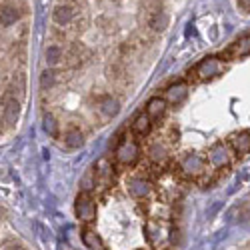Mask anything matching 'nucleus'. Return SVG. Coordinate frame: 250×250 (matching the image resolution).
<instances>
[{
  "label": "nucleus",
  "mask_w": 250,
  "mask_h": 250,
  "mask_svg": "<svg viewBox=\"0 0 250 250\" xmlns=\"http://www.w3.org/2000/svg\"><path fill=\"white\" fill-rule=\"evenodd\" d=\"M18 116H20V100L8 88L2 98V120L6 122V126H14L18 122Z\"/></svg>",
  "instance_id": "1"
},
{
  "label": "nucleus",
  "mask_w": 250,
  "mask_h": 250,
  "mask_svg": "<svg viewBox=\"0 0 250 250\" xmlns=\"http://www.w3.org/2000/svg\"><path fill=\"white\" fill-rule=\"evenodd\" d=\"M74 210H76V216L82 222H92L96 218V206H94V200L90 198L88 192L78 194L76 204H74Z\"/></svg>",
  "instance_id": "2"
},
{
  "label": "nucleus",
  "mask_w": 250,
  "mask_h": 250,
  "mask_svg": "<svg viewBox=\"0 0 250 250\" xmlns=\"http://www.w3.org/2000/svg\"><path fill=\"white\" fill-rule=\"evenodd\" d=\"M138 154H140V150H138V144H136L134 140H124L120 146L116 148V160H118L122 166L134 164V162L138 160Z\"/></svg>",
  "instance_id": "3"
},
{
  "label": "nucleus",
  "mask_w": 250,
  "mask_h": 250,
  "mask_svg": "<svg viewBox=\"0 0 250 250\" xmlns=\"http://www.w3.org/2000/svg\"><path fill=\"white\" fill-rule=\"evenodd\" d=\"M180 170L184 174H192V176H202L206 172V162L202 156L198 154H188L184 156L182 162H180Z\"/></svg>",
  "instance_id": "4"
},
{
  "label": "nucleus",
  "mask_w": 250,
  "mask_h": 250,
  "mask_svg": "<svg viewBox=\"0 0 250 250\" xmlns=\"http://www.w3.org/2000/svg\"><path fill=\"white\" fill-rule=\"evenodd\" d=\"M206 160L210 162L214 168H224V166L230 162V156H228V148L224 146L222 142H218V144H214V146L208 150V154H206Z\"/></svg>",
  "instance_id": "5"
},
{
  "label": "nucleus",
  "mask_w": 250,
  "mask_h": 250,
  "mask_svg": "<svg viewBox=\"0 0 250 250\" xmlns=\"http://www.w3.org/2000/svg\"><path fill=\"white\" fill-rule=\"evenodd\" d=\"M220 70H222V64H220L218 58H204L196 66L198 78H212V76L220 74Z\"/></svg>",
  "instance_id": "6"
},
{
  "label": "nucleus",
  "mask_w": 250,
  "mask_h": 250,
  "mask_svg": "<svg viewBox=\"0 0 250 250\" xmlns=\"http://www.w3.org/2000/svg\"><path fill=\"white\" fill-rule=\"evenodd\" d=\"M128 192H130L132 198H138V200L140 198H146L150 194V182L146 178L136 176V178H132L128 182Z\"/></svg>",
  "instance_id": "7"
},
{
  "label": "nucleus",
  "mask_w": 250,
  "mask_h": 250,
  "mask_svg": "<svg viewBox=\"0 0 250 250\" xmlns=\"http://www.w3.org/2000/svg\"><path fill=\"white\" fill-rule=\"evenodd\" d=\"M52 18L58 26H68L74 20V8L70 4H58L52 10Z\"/></svg>",
  "instance_id": "8"
},
{
  "label": "nucleus",
  "mask_w": 250,
  "mask_h": 250,
  "mask_svg": "<svg viewBox=\"0 0 250 250\" xmlns=\"http://www.w3.org/2000/svg\"><path fill=\"white\" fill-rule=\"evenodd\" d=\"M82 144H84V134H82V130L76 128V126H70V128L64 132V146L76 150V148L82 146Z\"/></svg>",
  "instance_id": "9"
},
{
  "label": "nucleus",
  "mask_w": 250,
  "mask_h": 250,
  "mask_svg": "<svg viewBox=\"0 0 250 250\" xmlns=\"http://www.w3.org/2000/svg\"><path fill=\"white\" fill-rule=\"evenodd\" d=\"M186 94H188V86L184 84V82H178V84H172L168 90H166V102H170V104H180Z\"/></svg>",
  "instance_id": "10"
},
{
  "label": "nucleus",
  "mask_w": 250,
  "mask_h": 250,
  "mask_svg": "<svg viewBox=\"0 0 250 250\" xmlns=\"http://www.w3.org/2000/svg\"><path fill=\"white\" fill-rule=\"evenodd\" d=\"M166 110V100L164 98H152L146 104V116L150 120H158Z\"/></svg>",
  "instance_id": "11"
},
{
  "label": "nucleus",
  "mask_w": 250,
  "mask_h": 250,
  "mask_svg": "<svg viewBox=\"0 0 250 250\" xmlns=\"http://www.w3.org/2000/svg\"><path fill=\"white\" fill-rule=\"evenodd\" d=\"M230 144L238 154H246L250 152V134L248 132H240V134H232L230 136Z\"/></svg>",
  "instance_id": "12"
},
{
  "label": "nucleus",
  "mask_w": 250,
  "mask_h": 250,
  "mask_svg": "<svg viewBox=\"0 0 250 250\" xmlns=\"http://www.w3.org/2000/svg\"><path fill=\"white\" fill-rule=\"evenodd\" d=\"M148 26L152 28V30H156V32H160V30H164L166 26H168V16H166V12L164 10H154L152 14H150V18H148Z\"/></svg>",
  "instance_id": "13"
},
{
  "label": "nucleus",
  "mask_w": 250,
  "mask_h": 250,
  "mask_svg": "<svg viewBox=\"0 0 250 250\" xmlns=\"http://www.w3.org/2000/svg\"><path fill=\"white\" fill-rule=\"evenodd\" d=\"M20 18L16 6H0V26H12Z\"/></svg>",
  "instance_id": "14"
},
{
  "label": "nucleus",
  "mask_w": 250,
  "mask_h": 250,
  "mask_svg": "<svg viewBox=\"0 0 250 250\" xmlns=\"http://www.w3.org/2000/svg\"><path fill=\"white\" fill-rule=\"evenodd\" d=\"M100 110H102V114H104V116L112 118V116H116V114H118L120 104H118V100H116V98H112V96H104V98L100 100Z\"/></svg>",
  "instance_id": "15"
},
{
  "label": "nucleus",
  "mask_w": 250,
  "mask_h": 250,
  "mask_svg": "<svg viewBox=\"0 0 250 250\" xmlns=\"http://www.w3.org/2000/svg\"><path fill=\"white\" fill-rule=\"evenodd\" d=\"M152 128V120L146 116V114H140L136 116V120L132 122V130L138 134V136H146Z\"/></svg>",
  "instance_id": "16"
},
{
  "label": "nucleus",
  "mask_w": 250,
  "mask_h": 250,
  "mask_svg": "<svg viewBox=\"0 0 250 250\" xmlns=\"http://www.w3.org/2000/svg\"><path fill=\"white\" fill-rule=\"evenodd\" d=\"M228 54H230V56H234V58H240V56H246V54H250V36L236 40V42L230 46V50H228Z\"/></svg>",
  "instance_id": "17"
},
{
  "label": "nucleus",
  "mask_w": 250,
  "mask_h": 250,
  "mask_svg": "<svg viewBox=\"0 0 250 250\" xmlns=\"http://www.w3.org/2000/svg\"><path fill=\"white\" fill-rule=\"evenodd\" d=\"M44 56H46V64L48 66H56V64H60V62L64 60V50H62L60 46H56V44H52V46L46 48Z\"/></svg>",
  "instance_id": "18"
},
{
  "label": "nucleus",
  "mask_w": 250,
  "mask_h": 250,
  "mask_svg": "<svg viewBox=\"0 0 250 250\" xmlns=\"http://www.w3.org/2000/svg\"><path fill=\"white\" fill-rule=\"evenodd\" d=\"M144 232H146V238L150 244H154V246L158 244V240H160V224L158 222L148 220L146 226H144Z\"/></svg>",
  "instance_id": "19"
},
{
  "label": "nucleus",
  "mask_w": 250,
  "mask_h": 250,
  "mask_svg": "<svg viewBox=\"0 0 250 250\" xmlns=\"http://www.w3.org/2000/svg\"><path fill=\"white\" fill-rule=\"evenodd\" d=\"M82 242H84L90 250H98V248L102 246V242H100L98 234H96V232H92L90 228H84V230H82Z\"/></svg>",
  "instance_id": "20"
},
{
  "label": "nucleus",
  "mask_w": 250,
  "mask_h": 250,
  "mask_svg": "<svg viewBox=\"0 0 250 250\" xmlns=\"http://www.w3.org/2000/svg\"><path fill=\"white\" fill-rule=\"evenodd\" d=\"M96 170L94 168H90L86 174H84V178H82V182H80V186H82V192H90L94 186H96Z\"/></svg>",
  "instance_id": "21"
},
{
  "label": "nucleus",
  "mask_w": 250,
  "mask_h": 250,
  "mask_svg": "<svg viewBox=\"0 0 250 250\" xmlns=\"http://www.w3.org/2000/svg\"><path fill=\"white\" fill-rule=\"evenodd\" d=\"M42 126H44V132L48 134V136H58V122H56V118L52 116V114H46L44 116V120H42Z\"/></svg>",
  "instance_id": "22"
},
{
  "label": "nucleus",
  "mask_w": 250,
  "mask_h": 250,
  "mask_svg": "<svg viewBox=\"0 0 250 250\" xmlns=\"http://www.w3.org/2000/svg\"><path fill=\"white\" fill-rule=\"evenodd\" d=\"M54 84H56V72L54 70L42 72V76H40V86H42L44 90H50Z\"/></svg>",
  "instance_id": "23"
},
{
  "label": "nucleus",
  "mask_w": 250,
  "mask_h": 250,
  "mask_svg": "<svg viewBox=\"0 0 250 250\" xmlns=\"http://www.w3.org/2000/svg\"><path fill=\"white\" fill-rule=\"evenodd\" d=\"M150 158H152L154 162H160V160L166 158V150L160 146V144H154V146L150 148Z\"/></svg>",
  "instance_id": "24"
},
{
  "label": "nucleus",
  "mask_w": 250,
  "mask_h": 250,
  "mask_svg": "<svg viewBox=\"0 0 250 250\" xmlns=\"http://www.w3.org/2000/svg\"><path fill=\"white\" fill-rule=\"evenodd\" d=\"M122 74H124L122 66H118V64H110V66H108V76H110V78L118 80V78H122Z\"/></svg>",
  "instance_id": "25"
},
{
  "label": "nucleus",
  "mask_w": 250,
  "mask_h": 250,
  "mask_svg": "<svg viewBox=\"0 0 250 250\" xmlns=\"http://www.w3.org/2000/svg\"><path fill=\"white\" fill-rule=\"evenodd\" d=\"M4 250H26L22 244H16V242H12V244H8V246H4Z\"/></svg>",
  "instance_id": "26"
},
{
  "label": "nucleus",
  "mask_w": 250,
  "mask_h": 250,
  "mask_svg": "<svg viewBox=\"0 0 250 250\" xmlns=\"http://www.w3.org/2000/svg\"><path fill=\"white\" fill-rule=\"evenodd\" d=\"M0 214H2V212H0Z\"/></svg>",
  "instance_id": "27"
}]
</instances>
